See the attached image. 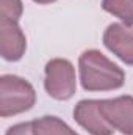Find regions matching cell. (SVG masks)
I'll use <instances>...</instances> for the list:
<instances>
[{
  "mask_svg": "<svg viewBox=\"0 0 133 135\" xmlns=\"http://www.w3.org/2000/svg\"><path fill=\"white\" fill-rule=\"evenodd\" d=\"M36 3H39V5H49V3H53V2H57V0H33Z\"/></svg>",
  "mask_w": 133,
  "mask_h": 135,
  "instance_id": "7c38bea8",
  "label": "cell"
},
{
  "mask_svg": "<svg viewBox=\"0 0 133 135\" xmlns=\"http://www.w3.org/2000/svg\"><path fill=\"white\" fill-rule=\"evenodd\" d=\"M36 102L33 85L22 77L5 74L0 77V116L8 118L30 110Z\"/></svg>",
  "mask_w": 133,
  "mask_h": 135,
  "instance_id": "7a4b0ae2",
  "label": "cell"
},
{
  "mask_svg": "<svg viewBox=\"0 0 133 135\" xmlns=\"http://www.w3.org/2000/svg\"><path fill=\"white\" fill-rule=\"evenodd\" d=\"M99 107L103 118L114 131L133 135V96L102 99Z\"/></svg>",
  "mask_w": 133,
  "mask_h": 135,
  "instance_id": "277c9868",
  "label": "cell"
},
{
  "mask_svg": "<svg viewBox=\"0 0 133 135\" xmlns=\"http://www.w3.org/2000/svg\"><path fill=\"white\" fill-rule=\"evenodd\" d=\"M34 135H78L58 116H42L33 121Z\"/></svg>",
  "mask_w": 133,
  "mask_h": 135,
  "instance_id": "ba28073f",
  "label": "cell"
},
{
  "mask_svg": "<svg viewBox=\"0 0 133 135\" xmlns=\"http://www.w3.org/2000/svg\"><path fill=\"white\" fill-rule=\"evenodd\" d=\"M0 8H2V17L9 19V21H19L22 13H24V5L22 0H0Z\"/></svg>",
  "mask_w": 133,
  "mask_h": 135,
  "instance_id": "30bf717a",
  "label": "cell"
},
{
  "mask_svg": "<svg viewBox=\"0 0 133 135\" xmlns=\"http://www.w3.org/2000/svg\"><path fill=\"white\" fill-rule=\"evenodd\" d=\"M5 135H34L33 132V121L30 123H19L11 126Z\"/></svg>",
  "mask_w": 133,
  "mask_h": 135,
  "instance_id": "8fae6325",
  "label": "cell"
},
{
  "mask_svg": "<svg viewBox=\"0 0 133 135\" xmlns=\"http://www.w3.org/2000/svg\"><path fill=\"white\" fill-rule=\"evenodd\" d=\"M78 71L80 83L86 91H111L125 83V72L96 49L80 55Z\"/></svg>",
  "mask_w": 133,
  "mask_h": 135,
  "instance_id": "6da1fadb",
  "label": "cell"
},
{
  "mask_svg": "<svg viewBox=\"0 0 133 135\" xmlns=\"http://www.w3.org/2000/svg\"><path fill=\"white\" fill-rule=\"evenodd\" d=\"M99 99H83L74 108V119L91 135H113L114 129L100 112Z\"/></svg>",
  "mask_w": 133,
  "mask_h": 135,
  "instance_id": "5b68a950",
  "label": "cell"
},
{
  "mask_svg": "<svg viewBox=\"0 0 133 135\" xmlns=\"http://www.w3.org/2000/svg\"><path fill=\"white\" fill-rule=\"evenodd\" d=\"M27 39L16 21L0 19V54L6 61H17L24 57Z\"/></svg>",
  "mask_w": 133,
  "mask_h": 135,
  "instance_id": "52a82bcc",
  "label": "cell"
},
{
  "mask_svg": "<svg viewBox=\"0 0 133 135\" xmlns=\"http://www.w3.org/2000/svg\"><path fill=\"white\" fill-rule=\"evenodd\" d=\"M44 88L47 94L57 101H67L75 94L77 77L75 68L66 58H53L44 69Z\"/></svg>",
  "mask_w": 133,
  "mask_h": 135,
  "instance_id": "3957f363",
  "label": "cell"
},
{
  "mask_svg": "<svg viewBox=\"0 0 133 135\" xmlns=\"http://www.w3.org/2000/svg\"><path fill=\"white\" fill-rule=\"evenodd\" d=\"M105 47L121 61L133 66V28L125 24H110L103 33Z\"/></svg>",
  "mask_w": 133,
  "mask_h": 135,
  "instance_id": "8992f818",
  "label": "cell"
},
{
  "mask_svg": "<svg viewBox=\"0 0 133 135\" xmlns=\"http://www.w3.org/2000/svg\"><path fill=\"white\" fill-rule=\"evenodd\" d=\"M102 8L121 19L122 24L133 25V0H102Z\"/></svg>",
  "mask_w": 133,
  "mask_h": 135,
  "instance_id": "9c48e42d",
  "label": "cell"
}]
</instances>
